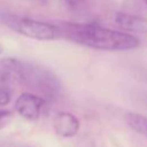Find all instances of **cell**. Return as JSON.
Masks as SVG:
<instances>
[{"mask_svg":"<svg viewBox=\"0 0 147 147\" xmlns=\"http://www.w3.org/2000/svg\"><path fill=\"white\" fill-rule=\"evenodd\" d=\"M115 23L124 31L147 33V18L137 15L117 13L115 15Z\"/></svg>","mask_w":147,"mask_h":147,"instance_id":"obj_5","label":"cell"},{"mask_svg":"<svg viewBox=\"0 0 147 147\" xmlns=\"http://www.w3.org/2000/svg\"><path fill=\"white\" fill-rule=\"evenodd\" d=\"M3 22L11 30L30 39L51 41L62 38V32L59 25L51 24L47 22L13 15H6L3 17Z\"/></svg>","mask_w":147,"mask_h":147,"instance_id":"obj_2","label":"cell"},{"mask_svg":"<svg viewBox=\"0 0 147 147\" xmlns=\"http://www.w3.org/2000/svg\"><path fill=\"white\" fill-rule=\"evenodd\" d=\"M125 122L133 131L147 138V116L138 113H127L125 114Z\"/></svg>","mask_w":147,"mask_h":147,"instance_id":"obj_6","label":"cell"},{"mask_svg":"<svg viewBox=\"0 0 147 147\" xmlns=\"http://www.w3.org/2000/svg\"><path fill=\"white\" fill-rule=\"evenodd\" d=\"M14 118V115H13V111L10 110H0V130L6 127Z\"/></svg>","mask_w":147,"mask_h":147,"instance_id":"obj_7","label":"cell"},{"mask_svg":"<svg viewBox=\"0 0 147 147\" xmlns=\"http://www.w3.org/2000/svg\"><path fill=\"white\" fill-rule=\"evenodd\" d=\"M145 2H146V5H147V0H145Z\"/></svg>","mask_w":147,"mask_h":147,"instance_id":"obj_12","label":"cell"},{"mask_svg":"<svg viewBox=\"0 0 147 147\" xmlns=\"http://www.w3.org/2000/svg\"><path fill=\"white\" fill-rule=\"evenodd\" d=\"M69 5H78V3H80L82 1H84V0H65Z\"/></svg>","mask_w":147,"mask_h":147,"instance_id":"obj_10","label":"cell"},{"mask_svg":"<svg viewBox=\"0 0 147 147\" xmlns=\"http://www.w3.org/2000/svg\"><path fill=\"white\" fill-rule=\"evenodd\" d=\"M59 28L61 29L62 37L65 39L98 51H127L140 45V40L133 34L96 24L63 22Z\"/></svg>","mask_w":147,"mask_h":147,"instance_id":"obj_1","label":"cell"},{"mask_svg":"<svg viewBox=\"0 0 147 147\" xmlns=\"http://www.w3.org/2000/svg\"><path fill=\"white\" fill-rule=\"evenodd\" d=\"M0 147H32L23 142H0Z\"/></svg>","mask_w":147,"mask_h":147,"instance_id":"obj_9","label":"cell"},{"mask_svg":"<svg viewBox=\"0 0 147 147\" xmlns=\"http://www.w3.org/2000/svg\"><path fill=\"white\" fill-rule=\"evenodd\" d=\"M45 106V100L36 94L24 92L15 101V110L18 115L28 121H36L39 118Z\"/></svg>","mask_w":147,"mask_h":147,"instance_id":"obj_3","label":"cell"},{"mask_svg":"<svg viewBox=\"0 0 147 147\" xmlns=\"http://www.w3.org/2000/svg\"><path fill=\"white\" fill-rule=\"evenodd\" d=\"M80 127L78 118L68 111H60L53 118V129L59 137L72 138L75 137Z\"/></svg>","mask_w":147,"mask_h":147,"instance_id":"obj_4","label":"cell"},{"mask_svg":"<svg viewBox=\"0 0 147 147\" xmlns=\"http://www.w3.org/2000/svg\"><path fill=\"white\" fill-rule=\"evenodd\" d=\"M2 51H3V48H2V46H1V45H0V54H1V53H2Z\"/></svg>","mask_w":147,"mask_h":147,"instance_id":"obj_11","label":"cell"},{"mask_svg":"<svg viewBox=\"0 0 147 147\" xmlns=\"http://www.w3.org/2000/svg\"><path fill=\"white\" fill-rule=\"evenodd\" d=\"M10 91L6 86H0V106H7L10 101Z\"/></svg>","mask_w":147,"mask_h":147,"instance_id":"obj_8","label":"cell"}]
</instances>
